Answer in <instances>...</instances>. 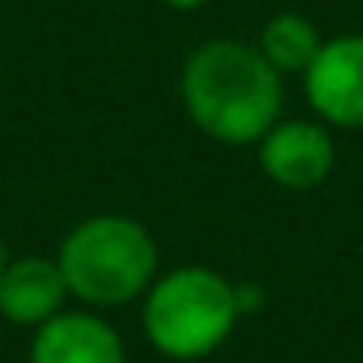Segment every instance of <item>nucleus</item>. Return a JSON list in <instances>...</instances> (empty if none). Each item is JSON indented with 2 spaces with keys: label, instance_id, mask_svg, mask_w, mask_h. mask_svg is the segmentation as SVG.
Masks as SVG:
<instances>
[{
  "label": "nucleus",
  "instance_id": "f257e3e1",
  "mask_svg": "<svg viewBox=\"0 0 363 363\" xmlns=\"http://www.w3.org/2000/svg\"><path fill=\"white\" fill-rule=\"evenodd\" d=\"M178 97L194 128L224 147L259 143L282 120V74L255 43L209 39L182 62Z\"/></svg>",
  "mask_w": 363,
  "mask_h": 363
},
{
  "label": "nucleus",
  "instance_id": "f03ea898",
  "mask_svg": "<svg viewBox=\"0 0 363 363\" xmlns=\"http://www.w3.org/2000/svg\"><path fill=\"white\" fill-rule=\"evenodd\" d=\"M55 259L70 301L97 313L143 301L159 279V244L151 228L128 213H93L77 220L62 236Z\"/></svg>",
  "mask_w": 363,
  "mask_h": 363
},
{
  "label": "nucleus",
  "instance_id": "7ed1b4c3",
  "mask_svg": "<svg viewBox=\"0 0 363 363\" xmlns=\"http://www.w3.org/2000/svg\"><path fill=\"white\" fill-rule=\"evenodd\" d=\"M244 313V290H236L217 267L186 263L159 271L140 301L143 336L159 356L189 363L228 344Z\"/></svg>",
  "mask_w": 363,
  "mask_h": 363
},
{
  "label": "nucleus",
  "instance_id": "20e7f679",
  "mask_svg": "<svg viewBox=\"0 0 363 363\" xmlns=\"http://www.w3.org/2000/svg\"><path fill=\"white\" fill-rule=\"evenodd\" d=\"M255 159L267 182H274L279 189H294L306 194L317 189L333 178L336 170V140L333 128L321 120H279L263 140L255 143Z\"/></svg>",
  "mask_w": 363,
  "mask_h": 363
},
{
  "label": "nucleus",
  "instance_id": "39448f33",
  "mask_svg": "<svg viewBox=\"0 0 363 363\" xmlns=\"http://www.w3.org/2000/svg\"><path fill=\"white\" fill-rule=\"evenodd\" d=\"M306 101L321 124L336 132H363V35L325 39L321 55L306 74Z\"/></svg>",
  "mask_w": 363,
  "mask_h": 363
},
{
  "label": "nucleus",
  "instance_id": "423d86ee",
  "mask_svg": "<svg viewBox=\"0 0 363 363\" xmlns=\"http://www.w3.org/2000/svg\"><path fill=\"white\" fill-rule=\"evenodd\" d=\"M28 363H128L116 325L97 309H62L31 333Z\"/></svg>",
  "mask_w": 363,
  "mask_h": 363
},
{
  "label": "nucleus",
  "instance_id": "0eeeda50",
  "mask_svg": "<svg viewBox=\"0 0 363 363\" xmlns=\"http://www.w3.org/2000/svg\"><path fill=\"white\" fill-rule=\"evenodd\" d=\"M70 301L62 267L55 255H20L8 259L0 274V317L35 333L50 317H58Z\"/></svg>",
  "mask_w": 363,
  "mask_h": 363
},
{
  "label": "nucleus",
  "instance_id": "6e6552de",
  "mask_svg": "<svg viewBox=\"0 0 363 363\" xmlns=\"http://www.w3.org/2000/svg\"><path fill=\"white\" fill-rule=\"evenodd\" d=\"M259 55L274 66L282 77L286 74H306L313 66V58L321 55L325 39L317 31V23L301 12H274L271 20L263 23L255 39Z\"/></svg>",
  "mask_w": 363,
  "mask_h": 363
},
{
  "label": "nucleus",
  "instance_id": "1a4fd4ad",
  "mask_svg": "<svg viewBox=\"0 0 363 363\" xmlns=\"http://www.w3.org/2000/svg\"><path fill=\"white\" fill-rule=\"evenodd\" d=\"M167 8H174V12H201L205 4H213V0H162Z\"/></svg>",
  "mask_w": 363,
  "mask_h": 363
},
{
  "label": "nucleus",
  "instance_id": "9d476101",
  "mask_svg": "<svg viewBox=\"0 0 363 363\" xmlns=\"http://www.w3.org/2000/svg\"><path fill=\"white\" fill-rule=\"evenodd\" d=\"M4 263H8V247H4V240H0V274H4Z\"/></svg>",
  "mask_w": 363,
  "mask_h": 363
}]
</instances>
